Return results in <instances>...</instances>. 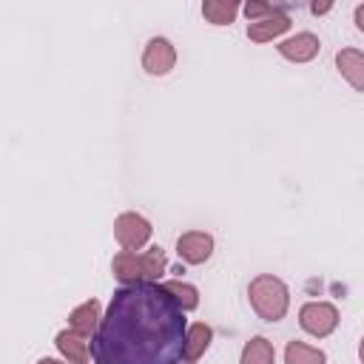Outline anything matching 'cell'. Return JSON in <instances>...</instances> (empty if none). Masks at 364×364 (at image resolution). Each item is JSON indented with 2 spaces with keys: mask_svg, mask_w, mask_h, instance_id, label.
Segmentation results:
<instances>
[{
  "mask_svg": "<svg viewBox=\"0 0 364 364\" xmlns=\"http://www.w3.org/2000/svg\"><path fill=\"white\" fill-rule=\"evenodd\" d=\"M185 336V310L159 282L122 284L91 338V358L94 364H179Z\"/></svg>",
  "mask_w": 364,
  "mask_h": 364,
  "instance_id": "1",
  "label": "cell"
},
{
  "mask_svg": "<svg viewBox=\"0 0 364 364\" xmlns=\"http://www.w3.org/2000/svg\"><path fill=\"white\" fill-rule=\"evenodd\" d=\"M165 250L148 247L145 253L139 250H119L111 262V273L122 284H139V282H156L165 273Z\"/></svg>",
  "mask_w": 364,
  "mask_h": 364,
  "instance_id": "2",
  "label": "cell"
},
{
  "mask_svg": "<svg viewBox=\"0 0 364 364\" xmlns=\"http://www.w3.org/2000/svg\"><path fill=\"white\" fill-rule=\"evenodd\" d=\"M247 299H250V307L256 310V316L264 321H282L290 307V290L273 273H259L247 284Z\"/></svg>",
  "mask_w": 364,
  "mask_h": 364,
  "instance_id": "3",
  "label": "cell"
},
{
  "mask_svg": "<svg viewBox=\"0 0 364 364\" xmlns=\"http://www.w3.org/2000/svg\"><path fill=\"white\" fill-rule=\"evenodd\" d=\"M299 324L313 338H327L338 327V310L330 301H307L299 310Z\"/></svg>",
  "mask_w": 364,
  "mask_h": 364,
  "instance_id": "4",
  "label": "cell"
},
{
  "mask_svg": "<svg viewBox=\"0 0 364 364\" xmlns=\"http://www.w3.org/2000/svg\"><path fill=\"white\" fill-rule=\"evenodd\" d=\"M151 230H154L151 222H148L145 216L134 213V210L119 213V216L114 219V236H117V242L122 245V250H139L142 245H148Z\"/></svg>",
  "mask_w": 364,
  "mask_h": 364,
  "instance_id": "5",
  "label": "cell"
},
{
  "mask_svg": "<svg viewBox=\"0 0 364 364\" xmlns=\"http://www.w3.org/2000/svg\"><path fill=\"white\" fill-rule=\"evenodd\" d=\"M176 65V48L168 37H151L142 51V68L151 77H162Z\"/></svg>",
  "mask_w": 364,
  "mask_h": 364,
  "instance_id": "6",
  "label": "cell"
},
{
  "mask_svg": "<svg viewBox=\"0 0 364 364\" xmlns=\"http://www.w3.org/2000/svg\"><path fill=\"white\" fill-rule=\"evenodd\" d=\"M176 253L188 264H205L213 256V236L205 230H188L176 239Z\"/></svg>",
  "mask_w": 364,
  "mask_h": 364,
  "instance_id": "7",
  "label": "cell"
},
{
  "mask_svg": "<svg viewBox=\"0 0 364 364\" xmlns=\"http://www.w3.org/2000/svg\"><path fill=\"white\" fill-rule=\"evenodd\" d=\"M276 48H279V54H282L284 60H290V63H310V60L318 54L321 43H318V37H316L313 31H299V34L282 40Z\"/></svg>",
  "mask_w": 364,
  "mask_h": 364,
  "instance_id": "8",
  "label": "cell"
},
{
  "mask_svg": "<svg viewBox=\"0 0 364 364\" xmlns=\"http://www.w3.org/2000/svg\"><path fill=\"white\" fill-rule=\"evenodd\" d=\"M100 321H102V316H100V301H97V299L82 301V304L74 307L71 316H68V327H71L74 333H80L82 338H94L97 330H100Z\"/></svg>",
  "mask_w": 364,
  "mask_h": 364,
  "instance_id": "9",
  "label": "cell"
},
{
  "mask_svg": "<svg viewBox=\"0 0 364 364\" xmlns=\"http://www.w3.org/2000/svg\"><path fill=\"white\" fill-rule=\"evenodd\" d=\"M336 68H338V74L355 91H364V51H358V48H341V51H336Z\"/></svg>",
  "mask_w": 364,
  "mask_h": 364,
  "instance_id": "10",
  "label": "cell"
},
{
  "mask_svg": "<svg viewBox=\"0 0 364 364\" xmlns=\"http://www.w3.org/2000/svg\"><path fill=\"white\" fill-rule=\"evenodd\" d=\"M210 341H213V330H210V324H205V321L191 324V327H188V336H185V353H182V361H185V364L199 361V358L205 355V350L210 347Z\"/></svg>",
  "mask_w": 364,
  "mask_h": 364,
  "instance_id": "11",
  "label": "cell"
},
{
  "mask_svg": "<svg viewBox=\"0 0 364 364\" xmlns=\"http://www.w3.org/2000/svg\"><path fill=\"white\" fill-rule=\"evenodd\" d=\"M54 344H57V350H60L71 364H85V361L91 358L88 341H85L80 333H74L71 327H68V330H60L57 338H54Z\"/></svg>",
  "mask_w": 364,
  "mask_h": 364,
  "instance_id": "12",
  "label": "cell"
},
{
  "mask_svg": "<svg viewBox=\"0 0 364 364\" xmlns=\"http://www.w3.org/2000/svg\"><path fill=\"white\" fill-rule=\"evenodd\" d=\"M290 28V17L287 14H276V17H264L256 23H247V37L253 43H270L276 37H282Z\"/></svg>",
  "mask_w": 364,
  "mask_h": 364,
  "instance_id": "13",
  "label": "cell"
},
{
  "mask_svg": "<svg viewBox=\"0 0 364 364\" xmlns=\"http://www.w3.org/2000/svg\"><path fill=\"white\" fill-rule=\"evenodd\" d=\"M239 3L236 0H205L202 3V17L210 26H230L233 17L239 14Z\"/></svg>",
  "mask_w": 364,
  "mask_h": 364,
  "instance_id": "14",
  "label": "cell"
},
{
  "mask_svg": "<svg viewBox=\"0 0 364 364\" xmlns=\"http://www.w3.org/2000/svg\"><path fill=\"white\" fill-rule=\"evenodd\" d=\"M276 361V350L264 336H253L245 347H242V358L239 364H273Z\"/></svg>",
  "mask_w": 364,
  "mask_h": 364,
  "instance_id": "15",
  "label": "cell"
},
{
  "mask_svg": "<svg viewBox=\"0 0 364 364\" xmlns=\"http://www.w3.org/2000/svg\"><path fill=\"white\" fill-rule=\"evenodd\" d=\"M284 364H327L324 350L310 347L304 341H290L284 347Z\"/></svg>",
  "mask_w": 364,
  "mask_h": 364,
  "instance_id": "16",
  "label": "cell"
},
{
  "mask_svg": "<svg viewBox=\"0 0 364 364\" xmlns=\"http://www.w3.org/2000/svg\"><path fill=\"white\" fill-rule=\"evenodd\" d=\"M162 287L182 304L185 313L199 307V290H196L193 284H188V282H182V279H171V282H162Z\"/></svg>",
  "mask_w": 364,
  "mask_h": 364,
  "instance_id": "17",
  "label": "cell"
},
{
  "mask_svg": "<svg viewBox=\"0 0 364 364\" xmlns=\"http://www.w3.org/2000/svg\"><path fill=\"white\" fill-rule=\"evenodd\" d=\"M242 11H245V17H247L250 23H256V20H264V17L284 14V6H276V3H256V0H250V3L242 6Z\"/></svg>",
  "mask_w": 364,
  "mask_h": 364,
  "instance_id": "18",
  "label": "cell"
},
{
  "mask_svg": "<svg viewBox=\"0 0 364 364\" xmlns=\"http://www.w3.org/2000/svg\"><path fill=\"white\" fill-rule=\"evenodd\" d=\"M355 26H358V31H364V3L355 6Z\"/></svg>",
  "mask_w": 364,
  "mask_h": 364,
  "instance_id": "19",
  "label": "cell"
},
{
  "mask_svg": "<svg viewBox=\"0 0 364 364\" xmlns=\"http://www.w3.org/2000/svg\"><path fill=\"white\" fill-rule=\"evenodd\" d=\"M310 11H313V14H327V11H330V3H313Z\"/></svg>",
  "mask_w": 364,
  "mask_h": 364,
  "instance_id": "20",
  "label": "cell"
},
{
  "mask_svg": "<svg viewBox=\"0 0 364 364\" xmlns=\"http://www.w3.org/2000/svg\"><path fill=\"white\" fill-rule=\"evenodd\" d=\"M37 364H63V361H57V358H40Z\"/></svg>",
  "mask_w": 364,
  "mask_h": 364,
  "instance_id": "21",
  "label": "cell"
},
{
  "mask_svg": "<svg viewBox=\"0 0 364 364\" xmlns=\"http://www.w3.org/2000/svg\"><path fill=\"white\" fill-rule=\"evenodd\" d=\"M358 358H361V364H364V338H361V344H358Z\"/></svg>",
  "mask_w": 364,
  "mask_h": 364,
  "instance_id": "22",
  "label": "cell"
}]
</instances>
